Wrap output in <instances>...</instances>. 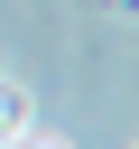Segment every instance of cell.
Wrapping results in <instances>:
<instances>
[{
	"label": "cell",
	"instance_id": "1",
	"mask_svg": "<svg viewBox=\"0 0 139 149\" xmlns=\"http://www.w3.org/2000/svg\"><path fill=\"white\" fill-rule=\"evenodd\" d=\"M9 149H74V140H56V130H37V121H28V130H19Z\"/></svg>",
	"mask_w": 139,
	"mask_h": 149
}]
</instances>
